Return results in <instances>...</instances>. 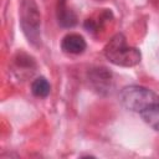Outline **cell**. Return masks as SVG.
Segmentation results:
<instances>
[{
    "mask_svg": "<svg viewBox=\"0 0 159 159\" xmlns=\"http://www.w3.org/2000/svg\"><path fill=\"white\" fill-rule=\"evenodd\" d=\"M104 55L109 62L116 66L133 67L140 62L138 48L128 46L123 34H116L104 47Z\"/></svg>",
    "mask_w": 159,
    "mask_h": 159,
    "instance_id": "6da1fadb",
    "label": "cell"
},
{
    "mask_svg": "<svg viewBox=\"0 0 159 159\" xmlns=\"http://www.w3.org/2000/svg\"><path fill=\"white\" fill-rule=\"evenodd\" d=\"M119 97L122 104L127 109L138 113H142L149 107L159 103V96L155 92H153L147 87L137 86V84L124 87L120 91Z\"/></svg>",
    "mask_w": 159,
    "mask_h": 159,
    "instance_id": "7a4b0ae2",
    "label": "cell"
},
{
    "mask_svg": "<svg viewBox=\"0 0 159 159\" xmlns=\"http://www.w3.org/2000/svg\"><path fill=\"white\" fill-rule=\"evenodd\" d=\"M20 25L32 45H39L41 40V15L35 0H22L20 6Z\"/></svg>",
    "mask_w": 159,
    "mask_h": 159,
    "instance_id": "3957f363",
    "label": "cell"
},
{
    "mask_svg": "<svg viewBox=\"0 0 159 159\" xmlns=\"http://www.w3.org/2000/svg\"><path fill=\"white\" fill-rule=\"evenodd\" d=\"M88 78L92 87L102 94H106L111 91L112 86V73L106 67L92 68L88 72Z\"/></svg>",
    "mask_w": 159,
    "mask_h": 159,
    "instance_id": "277c9868",
    "label": "cell"
},
{
    "mask_svg": "<svg viewBox=\"0 0 159 159\" xmlns=\"http://www.w3.org/2000/svg\"><path fill=\"white\" fill-rule=\"evenodd\" d=\"M87 47L86 40L78 34H68L61 41V48L66 53L78 55L82 53Z\"/></svg>",
    "mask_w": 159,
    "mask_h": 159,
    "instance_id": "5b68a950",
    "label": "cell"
},
{
    "mask_svg": "<svg viewBox=\"0 0 159 159\" xmlns=\"http://www.w3.org/2000/svg\"><path fill=\"white\" fill-rule=\"evenodd\" d=\"M57 20L62 27H73L77 24L76 14L67 7L66 0H60L57 6Z\"/></svg>",
    "mask_w": 159,
    "mask_h": 159,
    "instance_id": "8992f818",
    "label": "cell"
},
{
    "mask_svg": "<svg viewBox=\"0 0 159 159\" xmlns=\"http://www.w3.org/2000/svg\"><path fill=\"white\" fill-rule=\"evenodd\" d=\"M140 116H142L143 120L149 127H152L153 129L159 132V103L149 107L145 111H143L140 113Z\"/></svg>",
    "mask_w": 159,
    "mask_h": 159,
    "instance_id": "52a82bcc",
    "label": "cell"
},
{
    "mask_svg": "<svg viewBox=\"0 0 159 159\" xmlns=\"http://www.w3.org/2000/svg\"><path fill=\"white\" fill-rule=\"evenodd\" d=\"M50 91H51V86L45 77H37L31 83V92L36 97L45 98L50 94Z\"/></svg>",
    "mask_w": 159,
    "mask_h": 159,
    "instance_id": "ba28073f",
    "label": "cell"
}]
</instances>
